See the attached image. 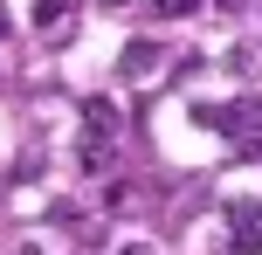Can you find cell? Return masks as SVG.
<instances>
[{"instance_id":"1","label":"cell","mask_w":262,"mask_h":255,"mask_svg":"<svg viewBox=\"0 0 262 255\" xmlns=\"http://www.w3.org/2000/svg\"><path fill=\"white\" fill-rule=\"evenodd\" d=\"M228 138H235L242 159H255L262 152V97H242V104H228Z\"/></svg>"},{"instance_id":"2","label":"cell","mask_w":262,"mask_h":255,"mask_svg":"<svg viewBox=\"0 0 262 255\" xmlns=\"http://www.w3.org/2000/svg\"><path fill=\"white\" fill-rule=\"evenodd\" d=\"M228 221H235V228H228V248H235V255H255L262 248V207L255 200H228Z\"/></svg>"},{"instance_id":"3","label":"cell","mask_w":262,"mask_h":255,"mask_svg":"<svg viewBox=\"0 0 262 255\" xmlns=\"http://www.w3.org/2000/svg\"><path fill=\"white\" fill-rule=\"evenodd\" d=\"M159 55H166V49H159L152 35H138V41H124V55H118V69H124L131 83H145V76H159Z\"/></svg>"},{"instance_id":"4","label":"cell","mask_w":262,"mask_h":255,"mask_svg":"<svg viewBox=\"0 0 262 255\" xmlns=\"http://www.w3.org/2000/svg\"><path fill=\"white\" fill-rule=\"evenodd\" d=\"M76 0H35V35H69Z\"/></svg>"},{"instance_id":"5","label":"cell","mask_w":262,"mask_h":255,"mask_svg":"<svg viewBox=\"0 0 262 255\" xmlns=\"http://www.w3.org/2000/svg\"><path fill=\"white\" fill-rule=\"evenodd\" d=\"M83 131L90 138H118V104H111V97H90V104H83Z\"/></svg>"},{"instance_id":"6","label":"cell","mask_w":262,"mask_h":255,"mask_svg":"<svg viewBox=\"0 0 262 255\" xmlns=\"http://www.w3.org/2000/svg\"><path fill=\"white\" fill-rule=\"evenodd\" d=\"M83 173H111V138H83Z\"/></svg>"},{"instance_id":"7","label":"cell","mask_w":262,"mask_h":255,"mask_svg":"<svg viewBox=\"0 0 262 255\" xmlns=\"http://www.w3.org/2000/svg\"><path fill=\"white\" fill-rule=\"evenodd\" d=\"M193 7H200V0H152L159 21H180V14H193Z\"/></svg>"},{"instance_id":"8","label":"cell","mask_w":262,"mask_h":255,"mask_svg":"<svg viewBox=\"0 0 262 255\" xmlns=\"http://www.w3.org/2000/svg\"><path fill=\"white\" fill-rule=\"evenodd\" d=\"M111 255H159V248H152V242H118Z\"/></svg>"},{"instance_id":"9","label":"cell","mask_w":262,"mask_h":255,"mask_svg":"<svg viewBox=\"0 0 262 255\" xmlns=\"http://www.w3.org/2000/svg\"><path fill=\"white\" fill-rule=\"evenodd\" d=\"M214 7H221V14H242V7H249V0H214Z\"/></svg>"},{"instance_id":"10","label":"cell","mask_w":262,"mask_h":255,"mask_svg":"<svg viewBox=\"0 0 262 255\" xmlns=\"http://www.w3.org/2000/svg\"><path fill=\"white\" fill-rule=\"evenodd\" d=\"M97 7H124V0H97Z\"/></svg>"},{"instance_id":"11","label":"cell","mask_w":262,"mask_h":255,"mask_svg":"<svg viewBox=\"0 0 262 255\" xmlns=\"http://www.w3.org/2000/svg\"><path fill=\"white\" fill-rule=\"evenodd\" d=\"M0 41H7V14H0Z\"/></svg>"}]
</instances>
